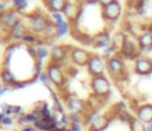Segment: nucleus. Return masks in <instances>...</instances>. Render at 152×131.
Masks as SVG:
<instances>
[{
    "label": "nucleus",
    "instance_id": "f257e3e1",
    "mask_svg": "<svg viewBox=\"0 0 152 131\" xmlns=\"http://www.w3.org/2000/svg\"><path fill=\"white\" fill-rule=\"evenodd\" d=\"M90 88L95 95L104 98L110 93V82L104 75L94 76L90 80Z\"/></svg>",
    "mask_w": 152,
    "mask_h": 131
},
{
    "label": "nucleus",
    "instance_id": "f03ea898",
    "mask_svg": "<svg viewBox=\"0 0 152 131\" xmlns=\"http://www.w3.org/2000/svg\"><path fill=\"white\" fill-rule=\"evenodd\" d=\"M106 69H107V61H104V58L97 54H91L87 64V70L91 75V77L103 75Z\"/></svg>",
    "mask_w": 152,
    "mask_h": 131
},
{
    "label": "nucleus",
    "instance_id": "7ed1b4c3",
    "mask_svg": "<svg viewBox=\"0 0 152 131\" xmlns=\"http://www.w3.org/2000/svg\"><path fill=\"white\" fill-rule=\"evenodd\" d=\"M48 77H49V81L55 85L56 87L61 88L64 86L65 83V76H64V73L62 70V68L59 67V64H56V63H49L46 66V70H45Z\"/></svg>",
    "mask_w": 152,
    "mask_h": 131
},
{
    "label": "nucleus",
    "instance_id": "20e7f679",
    "mask_svg": "<svg viewBox=\"0 0 152 131\" xmlns=\"http://www.w3.org/2000/svg\"><path fill=\"white\" fill-rule=\"evenodd\" d=\"M49 21H50V19H49L45 14H43V13H40V12H34V13H32V14L28 15L30 29H31V31H32L33 33H36V35L43 33Z\"/></svg>",
    "mask_w": 152,
    "mask_h": 131
},
{
    "label": "nucleus",
    "instance_id": "39448f33",
    "mask_svg": "<svg viewBox=\"0 0 152 131\" xmlns=\"http://www.w3.org/2000/svg\"><path fill=\"white\" fill-rule=\"evenodd\" d=\"M107 70L115 79H121L125 76V64L119 56H113L107 60Z\"/></svg>",
    "mask_w": 152,
    "mask_h": 131
},
{
    "label": "nucleus",
    "instance_id": "423d86ee",
    "mask_svg": "<svg viewBox=\"0 0 152 131\" xmlns=\"http://www.w3.org/2000/svg\"><path fill=\"white\" fill-rule=\"evenodd\" d=\"M101 14L102 18L106 21H115L120 18L121 15V5L118 0H114L107 6H103L101 8Z\"/></svg>",
    "mask_w": 152,
    "mask_h": 131
},
{
    "label": "nucleus",
    "instance_id": "0eeeda50",
    "mask_svg": "<svg viewBox=\"0 0 152 131\" xmlns=\"http://www.w3.org/2000/svg\"><path fill=\"white\" fill-rule=\"evenodd\" d=\"M69 52H70V60L75 66H78V67L86 66L87 67L88 61L91 55V54H89V51H87L86 49H82V48L71 46Z\"/></svg>",
    "mask_w": 152,
    "mask_h": 131
},
{
    "label": "nucleus",
    "instance_id": "6e6552de",
    "mask_svg": "<svg viewBox=\"0 0 152 131\" xmlns=\"http://www.w3.org/2000/svg\"><path fill=\"white\" fill-rule=\"evenodd\" d=\"M87 121L90 125V129L103 131V129H106L107 125L109 124V118H107L106 116H102L97 112H91L87 116Z\"/></svg>",
    "mask_w": 152,
    "mask_h": 131
},
{
    "label": "nucleus",
    "instance_id": "1a4fd4ad",
    "mask_svg": "<svg viewBox=\"0 0 152 131\" xmlns=\"http://www.w3.org/2000/svg\"><path fill=\"white\" fill-rule=\"evenodd\" d=\"M82 13V7L81 4L77 1H69L66 2V6L63 11V15L68 19L69 23H76Z\"/></svg>",
    "mask_w": 152,
    "mask_h": 131
},
{
    "label": "nucleus",
    "instance_id": "9d476101",
    "mask_svg": "<svg viewBox=\"0 0 152 131\" xmlns=\"http://www.w3.org/2000/svg\"><path fill=\"white\" fill-rule=\"evenodd\" d=\"M19 21H20V17L17 11L12 10V11L0 12V24H2L6 30L11 31Z\"/></svg>",
    "mask_w": 152,
    "mask_h": 131
},
{
    "label": "nucleus",
    "instance_id": "9b49d317",
    "mask_svg": "<svg viewBox=\"0 0 152 131\" xmlns=\"http://www.w3.org/2000/svg\"><path fill=\"white\" fill-rule=\"evenodd\" d=\"M71 46H66V45H53L50 49V62L51 63H56L59 64L62 61L65 60L66 54L69 52L68 50H70Z\"/></svg>",
    "mask_w": 152,
    "mask_h": 131
},
{
    "label": "nucleus",
    "instance_id": "f8f14e48",
    "mask_svg": "<svg viewBox=\"0 0 152 131\" xmlns=\"http://www.w3.org/2000/svg\"><path fill=\"white\" fill-rule=\"evenodd\" d=\"M134 70L139 75H150L152 74V60L139 57L135 60L134 63Z\"/></svg>",
    "mask_w": 152,
    "mask_h": 131
},
{
    "label": "nucleus",
    "instance_id": "ddd939ff",
    "mask_svg": "<svg viewBox=\"0 0 152 131\" xmlns=\"http://www.w3.org/2000/svg\"><path fill=\"white\" fill-rule=\"evenodd\" d=\"M135 114H137V118L142 123H146V124L152 123V105L145 104V105L138 106L135 108Z\"/></svg>",
    "mask_w": 152,
    "mask_h": 131
},
{
    "label": "nucleus",
    "instance_id": "4468645a",
    "mask_svg": "<svg viewBox=\"0 0 152 131\" xmlns=\"http://www.w3.org/2000/svg\"><path fill=\"white\" fill-rule=\"evenodd\" d=\"M120 52L124 56H126V57H129V58L134 57L137 55V52H138V44H137V42L131 36H126L125 43H124L122 49H121Z\"/></svg>",
    "mask_w": 152,
    "mask_h": 131
},
{
    "label": "nucleus",
    "instance_id": "2eb2a0df",
    "mask_svg": "<svg viewBox=\"0 0 152 131\" xmlns=\"http://www.w3.org/2000/svg\"><path fill=\"white\" fill-rule=\"evenodd\" d=\"M91 44L95 48H108L112 45V38L109 37V33L107 31H102V32H97L91 40Z\"/></svg>",
    "mask_w": 152,
    "mask_h": 131
},
{
    "label": "nucleus",
    "instance_id": "dca6fc26",
    "mask_svg": "<svg viewBox=\"0 0 152 131\" xmlns=\"http://www.w3.org/2000/svg\"><path fill=\"white\" fill-rule=\"evenodd\" d=\"M65 101H66L68 108L70 110V113H80V114H82L86 111V104L81 99H78L76 96H69L68 99H65Z\"/></svg>",
    "mask_w": 152,
    "mask_h": 131
},
{
    "label": "nucleus",
    "instance_id": "f3484780",
    "mask_svg": "<svg viewBox=\"0 0 152 131\" xmlns=\"http://www.w3.org/2000/svg\"><path fill=\"white\" fill-rule=\"evenodd\" d=\"M28 33V29L27 26L20 20L11 31H10V38H13V39H17V40H21Z\"/></svg>",
    "mask_w": 152,
    "mask_h": 131
},
{
    "label": "nucleus",
    "instance_id": "a211bd4d",
    "mask_svg": "<svg viewBox=\"0 0 152 131\" xmlns=\"http://www.w3.org/2000/svg\"><path fill=\"white\" fill-rule=\"evenodd\" d=\"M68 0H44L45 6L48 7V10L53 13V12H59L63 13L65 6H66Z\"/></svg>",
    "mask_w": 152,
    "mask_h": 131
},
{
    "label": "nucleus",
    "instance_id": "6ab92c4d",
    "mask_svg": "<svg viewBox=\"0 0 152 131\" xmlns=\"http://www.w3.org/2000/svg\"><path fill=\"white\" fill-rule=\"evenodd\" d=\"M56 125L55 120L51 118H44V117H39L38 120L33 124V126L38 130V131H49L50 129H52Z\"/></svg>",
    "mask_w": 152,
    "mask_h": 131
},
{
    "label": "nucleus",
    "instance_id": "aec40b11",
    "mask_svg": "<svg viewBox=\"0 0 152 131\" xmlns=\"http://www.w3.org/2000/svg\"><path fill=\"white\" fill-rule=\"evenodd\" d=\"M0 79H1L2 83L7 85V87H15L17 83H18V80L14 77V75L12 74V71L8 68H5V69L1 70Z\"/></svg>",
    "mask_w": 152,
    "mask_h": 131
},
{
    "label": "nucleus",
    "instance_id": "412c9836",
    "mask_svg": "<svg viewBox=\"0 0 152 131\" xmlns=\"http://www.w3.org/2000/svg\"><path fill=\"white\" fill-rule=\"evenodd\" d=\"M138 45L139 48L142 49H152V33L150 31H145L142 32L139 37H138Z\"/></svg>",
    "mask_w": 152,
    "mask_h": 131
},
{
    "label": "nucleus",
    "instance_id": "4be33fe9",
    "mask_svg": "<svg viewBox=\"0 0 152 131\" xmlns=\"http://www.w3.org/2000/svg\"><path fill=\"white\" fill-rule=\"evenodd\" d=\"M125 39H126V35L121 31L119 32H115L114 36L112 37V46L115 51H121L122 49V45L125 43Z\"/></svg>",
    "mask_w": 152,
    "mask_h": 131
},
{
    "label": "nucleus",
    "instance_id": "5701e85b",
    "mask_svg": "<svg viewBox=\"0 0 152 131\" xmlns=\"http://www.w3.org/2000/svg\"><path fill=\"white\" fill-rule=\"evenodd\" d=\"M36 52H37V60L40 63L43 60H45L48 56H50V50L46 48L45 44H43L42 42H38V44L34 46Z\"/></svg>",
    "mask_w": 152,
    "mask_h": 131
},
{
    "label": "nucleus",
    "instance_id": "b1692460",
    "mask_svg": "<svg viewBox=\"0 0 152 131\" xmlns=\"http://www.w3.org/2000/svg\"><path fill=\"white\" fill-rule=\"evenodd\" d=\"M43 35H44V37L48 38V39H52V38H55V37H58L57 25H56L52 20H50V21L48 23V25H46V27H45Z\"/></svg>",
    "mask_w": 152,
    "mask_h": 131
},
{
    "label": "nucleus",
    "instance_id": "393cba45",
    "mask_svg": "<svg viewBox=\"0 0 152 131\" xmlns=\"http://www.w3.org/2000/svg\"><path fill=\"white\" fill-rule=\"evenodd\" d=\"M129 130L131 131H146V126L145 124L139 120L137 117H132V119L129 120Z\"/></svg>",
    "mask_w": 152,
    "mask_h": 131
},
{
    "label": "nucleus",
    "instance_id": "a878e982",
    "mask_svg": "<svg viewBox=\"0 0 152 131\" xmlns=\"http://www.w3.org/2000/svg\"><path fill=\"white\" fill-rule=\"evenodd\" d=\"M56 25H57V30H58V37L65 35L70 30V23L66 21V20H62V21L57 23Z\"/></svg>",
    "mask_w": 152,
    "mask_h": 131
},
{
    "label": "nucleus",
    "instance_id": "bb28decb",
    "mask_svg": "<svg viewBox=\"0 0 152 131\" xmlns=\"http://www.w3.org/2000/svg\"><path fill=\"white\" fill-rule=\"evenodd\" d=\"M21 42H23L24 44H27L28 46H33V44L37 43V38H36L34 35H32L31 32H28V33L21 39Z\"/></svg>",
    "mask_w": 152,
    "mask_h": 131
},
{
    "label": "nucleus",
    "instance_id": "cd10ccee",
    "mask_svg": "<svg viewBox=\"0 0 152 131\" xmlns=\"http://www.w3.org/2000/svg\"><path fill=\"white\" fill-rule=\"evenodd\" d=\"M21 111V107L20 106H17V105H8V108L6 111V116H18Z\"/></svg>",
    "mask_w": 152,
    "mask_h": 131
},
{
    "label": "nucleus",
    "instance_id": "c85d7f7f",
    "mask_svg": "<svg viewBox=\"0 0 152 131\" xmlns=\"http://www.w3.org/2000/svg\"><path fill=\"white\" fill-rule=\"evenodd\" d=\"M26 5H27V0H13V6L18 11H21L23 8H25Z\"/></svg>",
    "mask_w": 152,
    "mask_h": 131
},
{
    "label": "nucleus",
    "instance_id": "c756f323",
    "mask_svg": "<svg viewBox=\"0 0 152 131\" xmlns=\"http://www.w3.org/2000/svg\"><path fill=\"white\" fill-rule=\"evenodd\" d=\"M51 20L55 24H57V23L64 20V15L62 13H59V12H53V13H51Z\"/></svg>",
    "mask_w": 152,
    "mask_h": 131
},
{
    "label": "nucleus",
    "instance_id": "7c9ffc66",
    "mask_svg": "<svg viewBox=\"0 0 152 131\" xmlns=\"http://www.w3.org/2000/svg\"><path fill=\"white\" fill-rule=\"evenodd\" d=\"M115 52V50L113 49V46L110 45V46H108V48H106V49H103V56L108 60V58H110V57H113V54Z\"/></svg>",
    "mask_w": 152,
    "mask_h": 131
},
{
    "label": "nucleus",
    "instance_id": "2f4dec72",
    "mask_svg": "<svg viewBox=\"0 0 152 131\" xmlns=\"http://www.w3.org/2000/svg\"><path fill=\"white\" fill-rule=\"evenodd\" d=\"M69 118H70L71 123H81V120H82V117L80 113H70Z\"/></svg>",
    "mask_w": 152,
    "mask_h": 131
},
{
    "label": "nucleus",
    "instance_id": "473e14b6",
    "mask_svg": "<svg viewBox=\"0 0 152 131\" xmlns=\"http://www.w3.org/2000/svg\"><path fill=\"white\" fill-rule=\"evenodd\" d=\"M13 123H14V120H13V118L11 116H6L4 118V120H2V125L4 126H12Z\"/></svg>",
    "mask_w": 152,
    "mask_h": 131
},
{
    "label": "nucleus",
    "instance_id": "72a5a7b5",
    "mask_svg": "<svg viewBox=\"0 0 152 131\" xmlns=\"http://www.w3.org/2000/svg\"><path fill=\"white\" fill-rule=\"evenodd\" d=\"M69 131H82L81 123H71L69 126Z\"/></svg>",
    "mask_w": 152,
    "mask_h": 131
},
{
    "label": "nucleus",
    "instance_id": "f704fd0d",
    "mask_svg": "<svg viewBox=\"0 0 152 131\" xmlns=\"http://www.w3.org/2000/svg\"><path fill=\"white\" fill-rule=\"evenodd\" d=\"M49 131H69V129H66V127H61V126H57V125H55L52 129H50Z\"/></svg>",
    "mask_w": 152,
    "mask_h": 131
},
{
    "label": "nucleus",
    "instance_id": "c9c22d12",
    "mask_svg": "<svg viewBox=\"0 0 152 131\" xmlns=\"http://www.w3.org/2000/svg\"><path fill=\"white\" fill-rule=\"evenodd\" d=\"M114 0H99V4H100V6L101 7H103V6H107V5H109L110 2H113Z\"/></svg>",
    "mask_w": 152,
    "mask_h": 131
},
{
    "label": "nucleus",
    "instance_id": "e433bc0d",
    "mask_svg": "<svg viewBox=\"0 0 152 131\" xmlns=\"http://www.w3.org/2000/svg\"><path fill=\"white\" fill-rule=\"evenodd\" d=\"M37 129L34 127V126H31V125H26V126H24L23 129H21V131H36Z\"/></svg>",
    "mask_w": 152,
    "mask_h": 131
},
{
    "label": "nucleus",
    "instance_id": "4c0bfd02",
    "mask_svg": "<svg viewBox=\"0 0 152 131\" xmlns=\"http://www.w3.org/2000/svg\"><path fill=\"white\" fill-rule=\"evenodd\" d=\"M0 108H1V112L6 113V111H7V108H8V105L5 104V102H1V104H0Z\"/></svg>",
    "mask_w": 152,
    "mask_h": 131
},
{
    "label": "nucleus",
    "instance_id": "58836bf2",
    "mask_svg": "<svg viewBox=\"0 0 152 131\" xmlns=\"http://www.w3.org/2000/svg\"><path fill=\"white\" fill-rule=\"evenodd\" d=\"M6 117V113H4V112H0V125H2V120H4V118Z\"/></svg>",
    "mask_w": 152,
    "mask_h": 131
},
{
    "label": "nucleus",
    "instance_id": "ea45409f",
    "mask_svg": "<svg viewBox=\"0 0 152 131\" xmlns=\"http://www.w3.org/2000/svg\"><path fill=\"white\" fill-rule=\"evenodd\" d=\"M82 1H84V2H87V4H95V2H99V0H82Z\"/></svg>",
    "mask_w": 152,
    "mask_h": 131
},
{
    "label": "nucleus",
    "instance_id": "a19ab883",
    "mask_svg": "<svg viewBox=\"0 0 152 131\" xmlns=\"http://www.w3.org/2000/svg\"><path fill=\"white\" fill-rule=\"evenodd\" d=\"M146 131H152V123L147 124V126H146Z\"/></svg>",
    "mask_w": 152,
    "mask_h": 131
},
{
    "label": "nucleus",
    "instance_id": "79ce46f5",
    "mask_svg": "<svg viewBox=\"0 0 152 131\" xmlns=\"http://www.w3.org/2000/svg\"><path fill=\"white\" fill-rule=\"evenodd\" d=\"M147 31H150V32L152 33V23H151V24L147 26Z\"/></svg>",
    "mask_w": 152,
    "mask_h": 131
},
{
    "label": "nucleus",
    "instance_id": "37998d69",
    "mask_svg": "<svg viewBox=\"0 0 152 131\" xmlns=\"http://www.w3.org/2000/svg\"><path fill=\"white\" fill-rule=\"evenodd\" d=\"M4 88H5V87L2 86V81H0V91H1V89H4Z\"/></svg>",
    "mask_w": 152,
    "mask_h": 131
},
{
    "label": "nucleus",
    "instance_id": "c03bdc74",
    "mask_svg": "<svg viewBox=\"0 0 152 131\" xmlns=\"http://www.w3.org/2000/svg\"><path fill=\"white\" fill-rule=\"evenodd\" d=\"M89 131H99V130H93V129H90Z\"/></svg>",
    "mask_w": 152,
    "mask_h": 131
}]
</instances>
